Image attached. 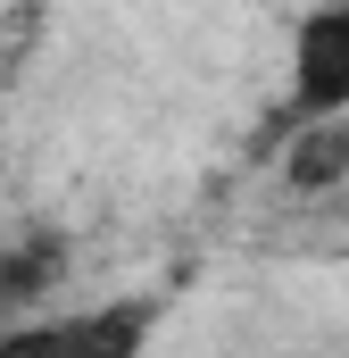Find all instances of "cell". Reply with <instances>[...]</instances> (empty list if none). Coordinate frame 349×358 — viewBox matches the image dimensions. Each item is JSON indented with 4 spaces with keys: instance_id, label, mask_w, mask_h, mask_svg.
<instances>
[{
    "instance_id": "277c9868",
    "label": "cell",
    "mask_w": 349,
    "mask_h": 358,
    "mask_svg": "<svg viewBox=\"0 0 349 358\" xmlns=\"http://www.w3.org/2000/svg\"><path fill=\"white\" fill-rule=\"evenodd\" d=\"M266 150H274V183H283L291 200H325V192H341V183H349V117L291 125V134L266 142Z\"/></svg>"
},
{
    "instance_id": "7a4b0ae2",
    "label": "cell",
    "mask_w": 349,
    "mask_h": 358,
    "mask_svg": "<svg viewBox=\"0 0 349 358\" xmlns=\"http://www.w3.org/2000/svg\"><path fill=\"white\" fill-rule=\"evenodd\" d=\"M349 117V0H316L291 25V59H283V108L266 125V142H283L291 125Z\"/></svg>"
},
{
    "instance_id": "6da1fadb",
    "label": "cell",
    "mask_w": 349,
    "mask_h": 358,
    "mask_svg": "<svg viewBox=\"0 0 349 358\" xmlns=\"http://www.w3.org/2000/svg\"><path fill=\"white\" fill-rule=\"evenodd\" d=\"M167 325V292H108L84 308H42L25 325H0V358H150Z\"/></svg>"
},
{
    "instance_id": "3957f363",
    "label": "cell",
    "mask_w": 349,
    "mask_h": 358,
    "mask_svg": "<svg viewBox=\"0 0 349 358\" xmlns=\"http://www.w3.org/2000/svg\"><path fill=\"white\" fill-rule=\"evenodd\" d=\"M67 275H75V242H67V225H42V217L0 225V325H25V317L59 308Z\"/></svg>"
}]
</instances>
